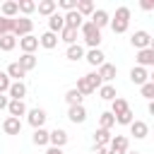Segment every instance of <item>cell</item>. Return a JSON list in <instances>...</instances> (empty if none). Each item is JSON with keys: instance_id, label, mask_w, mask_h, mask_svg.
Here are the masks:
<instances>
[{"instance_id": "cell-35", "label": "cell", "mask_w": 154, "mask_h": 154, "mask_svg": "<svg viewBox=\"0 0 154 154\" xmlns=\"http://www.w3.org/2000/svg\"><path fill=\"white\" fill-rule=\"evenodd\" d=\"M14 46H17V38H14L12 34H5V36H0V51H5V53H7V51H12Z\"/></svg>"}, {"instance_id": "cell-11", "label": "cell", "mask_w": 154, "mask_h": 154, "mask_svg": "<svg viewBox=\"0 0 154 154\" xmlns=\"http://www.w3.org/2000/svg\"><path fill=\"white\" fill-rule=\"evenodd\" d=\"M89 22H91V24H94V26H96V29L101 31L103 26H108L111 17H108V12H106V10H94V12H91V19H89Z\"/></svg>"}, {"instance_id": "cell-43", "label": "cell", "mask_w": 154, "mask_h": 154, "mask_svg": "<svg viewBox=\"0 0 154 154\" xmlns=\"http://www.w3.org/2000/svg\"><path fill=\"white\" fill-rule=\"evenodd\" d=\"M7 103H10V96L0 94V111H2V108H7Z\"/></svg>"}, {"instance_id": "cell-30", "label": "cell", "mask_w": 154, "mask_h": 154, "mask_svg": "<svg viewBox=\"0 0 154 154\" xmlns=\"http://www.w3.org/2000/svg\"><path fill=\"white\" fill-rule=\"evenodd\" d=\"M65 55H67V60H75V63H77V60L84 58V48H82L79 43H72V46H67V53H65Z\"/></svg>"}, {"instance_id": "cell-47", "label": "cell", "mask_w": 154, "mask_h": 154, "mask_svg": "<svg viewBox=\"0 0 154 154\" xmlns=\"http://www.w3.org/2000/svg\"><path fill=\"white\" fill-rule=\"evenodd\" d=\"M125 154H140V152H130V149H128V152H125Z\"/></svg>"}, {"instance_id": "cell-40", "label": "cell", "mask_w": 154, "mask_h": 154, "mask_svg": "<svg viewBox=\"0 0 154 154\" xmlns=\"http://www.w3.org/2000/svg\"><path fill=\"white\" fill-rule=\"evenodd\" d=\"M140 89H142V96L152 101V96H154V82H144V84H142Z\"/></svg>"}, {"instance_id": "cell-6", "label": "cell", "mask_w": 154, "mask_h": 154, "mask_svg": "<svg viewBox=\"0 0 154 154\" xmlns=\"http://www.w3.org/2000/svg\"><path fill=\"white\" fill-rule=\"evenodd\" d=\"M67 140H70V137H67V132H65L63 128H55V130H51V132H48V144H51V147L63 149V147L67 144Z\"/></svg>"}, {"instance_id": "cell-27", "label": "cell", "mask_w": 154, "mask_h": 154, "mask_svg": "<svg viewBox=\"0 0 154 154\" xmlns=\"http://www.w3.org/2000/svg\"><path fill=\"white\" fill-rule=\"evenodd\" d=\"M125 111H130L128 101H125V99H120V96H116V99L111 101V113H113V118H116V116H120V113H125Z\"/></svg>"}, {"instance_id": "cell-4", "label": "cell", "mask_w": 154, "mask_h": 154, "mask_svg": "<svg viewBox=\"0 0 154 154\" xmlns=\"http://www.w3.org/2000/svg\"><path fill=\"white\" fill-rule=\"evenodd\" d=\"M34 29V22L29 17H17L14 19V26H12V36L14 38H22V36H29Z\"/></svg>"}, {"instance_id": "cell-24", "label": "cell", "mask_w": 154, "mask_h": 154, "mask_svg": "<svg viewBox=\"0 0 154 154\" xmlns=\"http://www.w3.org/2000/svg\"><path fill=\"white\" fill-rule=\"evenodd\" d=\"M111 137H113L111 130H101V128H99V130L94 132V147H108Z\"/></svg>"}, {"instance_id": "cell-46", "label": "cell", "mask_w": 154, "mask_h": 154, "mask_svg": "<svg viewBox=\"0 0 154 154\" xmlns=\"http://www.w3.org/2000/svg\"><path fill=\"white\" fill-rule=\"evenodd\" d=\"M94 154H108L106 147H94Z\"/></svg>"}, {"instance_id": "cell-10", "label": "cell", "mask_w": 154, "mask_h": 154, "mask_svg": "<svg viewBox=\"0 0 154 154\" xmlns=\"http://www.w3.org/2000/svg\"><path fill=\"white\" fill-rule=\"evenodd\" d=\"M128 147H130V140H128L125 135H113V137H111V142H108V149L120 152V154H125V152H128Z\"/></svg>"}, {"instance_id": "cell-17", "label": "cell", "mask_w": 154, "mask_h": 154, "mask_svg": "<svg viewBox=\"0 0 154 154\" xmlns=\"http://www.w3.org/2000/svg\"><path fill=\"white\" fill-rule=\"evenodd\" d=\"M84 60H87L89 65L99 67V65L106 63V55H103V51H99V48H89V53H84Z\"/></svg>"}, {"instance_id": "cell-19", "label": "cell", "mask_w": 154, "mask_h": 154, "mask_svg": "<svg viewBox=\"0 0 154 154\" xmlns=\"http://www.w3.org/2000/svg\"><path fill=\"white\" fill-rule=\"evenodd\" d=\"M67 118L77 125V123H84L87 120V108L79 103V106H70V111H67Z\"/></svg>"}, {"instance_id": "cell-36", "label": "cell", "mask_w": 154, "mask_h": 154, "mask_svg": "<svg viewBox=\"0 0 154 154\" xmlns=\"http://www.w3.org/2000/svg\"><path fill=\"white\" fill-rule=\"evenodd\" d=\"M17 10L26 17V14H31V12L36 10V2H34V0H19V2H17Z\"/></svg>"}, {"instance_id": "cell-41", "label": "cell", "mask_w": 154, "mask_h": 154, "mask_svg": "<svg viewBox=\"0 0 154 154\" xmlns=\"http://www.w3.org/2000/svg\"><path fill=\"white\" fill-rule=\"evenodd\" d=\"M10 77L5 75V72H0V94H7V89H10Z\"/></svg>"}, {"instance_id": "cell-12", "label": "cell", "mask_w": 154, "mask_h": 154, "mask_svg": "<svg viewBox=\"0 0 154 154\" xmlns=\"http://www.w3.org/2000/svg\"><path fill=\"white\" fill-rule=\"evenodd\" d=\"M17 43H19V48H22V53H34V51L38 48V36L29 34V36H22Z\"/></svg>"}, {"instance_id": "cell-26", "label": "cell", "mask_w": 154, "mask_h": 154, "mask_svg": "<svg viewBox=\"0 0 154 154\" xmlns=\"http://www.w3.org/2000/svg\"><path fill=\"white\" fill-rule=\"evenodd\" d=\"M17 63H19V67H22L24 72H29V70L36 67V55H34V53H22V58H19Z\"/></svg>"}, {"instance_id": "cell-33", "label": "cell", "mask_w": 154, "mask_h": 154, "mask_svg": "<svg viewBox=\"0 0 154 154\" xmlns=\"http://www.w3.org/2000/svg\"><path fill=\"white\" fill-rule=\"evenodd\" d=\"M17 14H19V10H17V2H14V0H10V2H5V5H2V17L14 19Z\"/></svg>"}, {"instance_id": "cell-1", "label": "cell", "mask_w": 154, "mask_h": 154, "mask_svg": "<svg viewBox=\"0 0 154 154\" xmlns=\"http://www.w3.org/2000/svg\"><path fill=\"white\" fill-rule=\"evenodd\" d=\"M101 84H103V82H101V77H99L96 72H89V75H84V77H79V79H77V87H75V89H77L82 96H87V94H94Z\"/></svg>"}, {"instance_id": "cell-31", "label": "cell", "mask_w": 154, "mask_h": 154, "mask_svg": "<svg viewBox=\"0 0 154 154\" xmlns=\"http://www.w3.org/2000/svg\"><path fill=\"white\" fill-rule=\"evenodd\" d=\"M113 125H116V118H113L111 111H106V113L99 116V128H101V130H111Z\"/></svg>"}, {"instance_id": "cell-25", "label": "cell", "mask_w": 154, "mask_h": 154, "mask_svg": "<svg viewBox=\"0 0 154 154\" xmlns=\"http://www.w3.org/2000/svg\"><path fill=\"white\" fill-rule=\"evenodd\" d=\"M36 10H38V14H43V17H51V14L58 10V5H55V0H41V2L36 5Z\"/></svg>"}, {"instance_id": "cell-32", "label": "cell", "mask_w": 154, "mask_h": 154, "mask_svg": "<svg viewBox=\"0 0 154 154\" xmlns=\"http://www.w3.org/2000/svg\"><path fill=\"white\" fill-rule=\"evenodd\" d=\"M99 96H101L103 101H113V99H116V87H113V84H101V87H99Z\"/></svg>"}, {"instance_id": "cell-42", "label": "cell", "mask_w": 154, "mask_h": 154, "mask_svg": "<svg viewBox=\"0 0 154 154\" xmlns=\"http://www.w3.org/2000/svg\"><path fill=\"white\" fill-rule=\"evenodd\" d=\"M55 5H60L65 12H70V10H75V5H77V0H58Z\"/></svg>"}, {"instance_id": "cell-37", "label": "cell", "mask_w": 154, "mask_h": 154, "mask_svg": "<svg viewBox=\"0 0 154 154\" xmlns=\"http://www.w3.org/2000/svg\"><path fill=\"white\" fill-rule=\"evenodd\" d=\"M65 101H67L70 106H79V103H82V94H79L77 89H67V94H65Z\"/></svg>"}, {"instance_id": "cell-5", "label": "cell", "mask_w": 154, "mask_h": 154, "mask_svg": "<svg viewBox=\"0 0 154 154\" xmlns=\"http://www.w3.org/2000/svg\"><path fill=\"white\" fill-rule=\"evenodd\" d=\"M130 43H132V48H137V51H142V48H152V36H149V31L140 29V31H135V34L130 36Z\"/></svg>"}, {"instance_id": "cell-14", "label": "cell", "mask_w": 154, "mask_h": 154, "mask_svg": "<svg viewBox=\"0 0 154 154\" xmlns=\"http://www.w3.org/2000/svg\"><path fill=\"white\" fill-rule=\"evenodd\" d=\"M130 82H132V84H137V87H142L144 82H149V72H147L144 67L135 65V67L130 70Z\"/></svg>"}, {"instance_id": "cell-20", "label": "cell", "mask_w": 154, "mask_h": 154, "mask_svg": "<svg viewBox=\"0 0 154 154\" xmlns=\"http://www.w3.org/2000/svg\"><path fill=\"white\" fill-rule=\"evenodd\" d=\"M63 19H65V26H72V29H79L82 26V14L77 12V10H70V12H65L63 14Z\"/></svg>"}, {"instance_id": "cell-44", "label": "cell", "mask_w": 154, "mask_h": 154, "mask_svg": "<svg viewBox=\"0 0 154 154\" xmlns=\"http://www.w3.org/2000/svg\"><path fill=\"white\" fill-rule=\"evenodd\" d=\"M142 10H147V12L154 10V2H152V0H142Z\"/></svg>"}, {"instance_id": "cell-15", "label": "cell", "mask_w": 154, "mask_h": 154, "mask_svg": "<svg viewBox=\"0 0 154 154\" xmlns=\"http://www.w3.org/2000/svg\"><path fill=\"white\" fill-rule=\"evenodd\" d=\"M130 135H135V140H144L149 135V125L144 120H132L130 123Z\"/></svg>"}, {"instance_id": "cell-9", "label": "cell", "mask_w": 154, "mask_h": 154, "mask_svg": "<svg viewBox=\"0 0 154 154\" xmlns=\"http://www.w3.org/2000/svg\"><path fill=\"white\" fill-rule=\"evenodd\" d=\"M2 132H5V135H19V132H22V120L7 116V118L2 120Z\"/></svg>"}, {"instance_id": "cell-7", "label": "cell", "mask_w": 154, "mask_h": 154, "mask_svg": "<svg viewBox=\"0 0 154 154\" xmlns=\"http://www.w3.org/2000/svg\"><path fill=\"white\" fill-rule=\"evenodd\" d=\"M96 75L101 77V82H103V84H111V82L116 79V75H118V67H116V65H111V63H103V65H99Z\"/></svg>"}, {"instance_id": "cell-34", "label": "cell", "mask_w": 154, "mask_h": 154, "mask_svg": "<svg viewBox=\"0 0 154 154\" xmlns=\"http://www.w3.org/2000/svg\"><path fill=\"white\" fill-rule=\"evenodd\" d=\"M75 10H77L82 17H84V14H91V12H94V2H91V0H77Z\"/></svg>"}, {"instance_id": "cell-45", "label": "cell", "mask_w": 154, "mask_h": 154, "mask_svg": "<svg viewBox=\"0 0 154 154\" xmlns=\"http://www.w3.org/2000/svg\"><path fill=\"white\" fill-rule=\"evenodd\" d=\"M46 154H63V149H58V147H48Z\"/></svg>"}, {"instance_id": "cell-22", "label": "cell", "mask_w": 154, "mask_h": 154, "mask_svg": "<svg viewBox=\"0 0 154 154\" xmlns=\"http://www.w3.org/2000/svg\"><path fill=\"white\" fill-rule=\"evenodd\" d=\"M7 113H10L12 118H22V116H26V106H24V101H14V99H10V103H7Z\"/></svg>"}, {"instance_id": "cell-38", "label": "cell", "mask_w": 154, "mask_h": 154, "mask_svg": "<svg viewBox=\"0 0 154 154\" xmlns=\"http://www.w3.org/2000/svg\"><path fill=\"white\" fill-rule=\"evenodd\" d=\"M12 26H14V19H7V17H2V14H0V36L12 34Z\"/></svg>"}, {"instance_id": "cell-13", "label": "cell", "mask_w": 154, "mask_h": 154, "mask_svg": "<svg viewBox=\"0 0 154 154\" xmlns=\"http://www.w3.org/2000/svg\"><path fill=\"white\" fill-rule=\"evenodd\" d=\"M137 65L140 67H152L154 65V48H142V51H137Z\"/></svg>"}, {"instance_id": "cell-3", "label": "cell", "mask_w": 154, "mask_h": 154, "mask_svg": "<svg viewBox=\"0 0 154 154\" xmlns=\"http://www.w3.org/2000/svg\"><path fill=\"white\" fill-rule=\"evenodd\" d=\"M79 31H82V38H84V43H87L89 48H99V43H101V31H99L91 22H82Z\"/></svg>"}, {"instance_id": "cell-16", "label": "cell", "mask_w": 154, "mask_h": 154, "mask_svg": "<svg viewBox=\"0 0 154 154\" xmlns=\"http://www.w3.org/2000/svg\"><path fill=\"white\" fill-rule=\"evenodd\" d=\"M65 29V19H63V14L60 12H53L51 17H48V31L51 34H60Z\"/></svg>"}, {"instance_id": "cell-2", "label": "cell", "mask_w": 154, "mask_h": 154, "mask_svg": "<svg viewBox=\"0 0 154 154\" xmlns=\"http://www.w3.org/2000/svg\"><path fill=\"white\" fill-rule=\"evenodd\" d=\"M108 24H111L113 34H123V31H128V26H130V7H118L116 14H113V19H111Z\"/></svg>"}, {"instance_id": "cell-39", "label": "cell", "mask_w": 154, "mask_h": 154, "mask_svg": "<svg viewBox=\"0 0 154 154\" xmlns=\"http://www.w3.org/2000/svg\"><path fill=\"white\" fill-rule=\"evenodd\" d=\"M132 120H135V113H132V111H125V113L116 116V123H120V125H130Z\"/></svg>"}, {"instance_id": "cell-28", "label": "cell", "mask_w": 154, "mask_h": 154, "mask_svg": "<svg viewBox=\"0 0 154 154\" xmlns=\"http://www.w3.org/2000/svg\"><path fill=\"white\" fill-rule=\"evenodd\" d=\"M77 31H79V29H72V26H65V29L60 31V38H58V41H65L67 46H72V43H77Z\"/></svg>"}, {"instance_id": "cell-21", "label": "cell", "mask_w": 154, "mask_h": 154, "mask_svg": "<svg viewBox=\"0 0 154 154\" xmlns=\"http://www.w3.org/2000/svg\"><path fill=\"white\" fill-rule=\"evenodd\" d=\"M38 46L46 48V51H53V48L58 46V34H51V31L41 34V36H38Z\"/></svg>"}, {"instance_id": "cell-18", "label": "cell", "mask_w": 154, "mask_h": 154, "mask_svg": "<svg viewBox=\"0 0 154 154\" xmlns=\"http://www.w3.org/2000/svg\"><path fill=\"white\" fill-rule=\"evenodd\" d=\"M7 94H10V99H14V101H24V96H26V84H24V82H12L10 89H7Z\"/></svg>"}, {"instance_id": "cell-29", "label": "cell", "mask_w": 154, "mask_h": 154, "mask_svg": "<svg viewBox=\"0 0 154 154\" xmlns=\"http://www.w3.org/2000/svg\"><path fill=\"white\" fill-rule=\"evenodd\" d=\"M31 142H34L36 147H46V144H48V130H46V128H38V130H34V135H31Z\"/></svg>"}, {"instance_id": "cell-8", "label": "cell", "mask_w": 154, "mask_h": 154, "mask_svg": "<svg viewBox=\"0 0 154 154\" xmlns=\"http://www.w3.org/2000/svg\"><path fill=\"white\" fill-rule=\"evenodd\" d=\"M46 111L43 108H31L29 113H26V120H29V125L34 128V130H38V128H43V123H46Z\"/></svg>"}, {"instance_id": "cell-23", "label": "cell", "mask_w": 154, "mask_h": 154, "mask_svg": "<svg viewBox=\"0 0 154 154\" xmlns=\"http://www.w3.org/2000/svg\"><path fill=\"white\" fill-rule=\"evenodd\" d=\"M5 75H7L10 79H14V82H22V77H26V72L19 67V63H17V60L7 65V72H5Z\"/></svg>"}]
</instances>
